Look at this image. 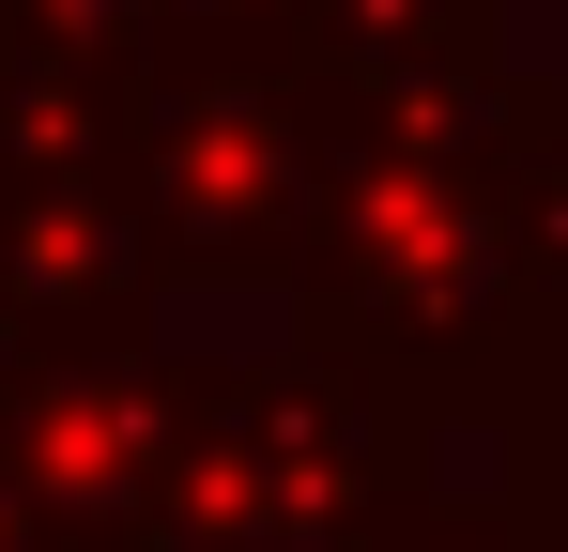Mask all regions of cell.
Here are the masks:
<instances>
[{"label": "cell", "instance_id": "obj_11", "mask_svg": "<svg viewBox=\"0 0 568 552\" xmlns=\"http://www.w3.org/2000/svg\"><path fill=\"white\" fill-rule=\"evenodd\" d=\"M123 552H170V538H123Z\"/></svg>", "mask_w": 568, "mask_h": 552}, {"label": "cell", "instance_id": "obj_5", "mask_svg": "<svg viewBox=\"0 0 568 552\" xmlns=\"http://www.w3.org/2000/svg\"><path fill=\"white\" fill-rule=\"evenodd\" d=\"M154 323V262L123 231V184L93 170H0V338Z\"/></svg>", "mask_w": 568, "mask_h": 552}, {"label": "cell", "instance_id": "obj_8", "mask_svg": "<svg viewBox=\"0 0 568 552\" xmlns=\"http://www.w3.org/2000/svg\"><path fill=\"white\" fill-rule=\"evenodd\" d=\"M338 552H568V538H538V522H523L491 476H476V491L415 476V491H384V507H369V522H354Z\"/></svg>", "mask_w": 568, "mask_h": 552}, {"label": "cell", "instance_id": "obj_7", "mask_svg": "<svg viewBox=\"0 0 568 552\" xmlns=\"http://www.w3.org/2000/svg\"><path fill=\"white\" fill-rule=\"evenodd\" d=\"M507 0H292V62L323 92H462L491 78Z\"/></svg>", "mask_w": 568, "mask_h": 552}, {"label": "cell", "instance_id": "obj_10", "mask_svg": "<svg viewBox=\"0 0 568 552\" xmlns=\"http://www.w3.org/2000/svg\"><path fill=\"white\" fill-rule=\"evenodd\" d=\"M0 552H78V538H62V522H47V507H31V491L0 476Z\"/></svg>", "mask_w": 568, "mask_h": 552}, {"label": "cell", "instance_id": "obj_2", "mask_svg": "<svg viewBox=\"0 0 568 552\" xmlns=\"http://www.w3.org/2000/svg\"><path fill=\"white\" fill-rule=\"evenodd\" d=\"M415 476H430V415L292 338V354H246V368H185L154 538L170 552H338Z\"/></svg>", "mask_w": 568, "mask_h": 552}, {"label": "cell", "instance_id": "obj_1", "mask_svg": "<svg viewBox=\"0 0 568 552\" xmlns=\"http://www.w3.org/2000/svg\"><path fill=\"white\" fill-rule=\"evenodd\" d=\"M277 292L307 354L369 368L430 430H476L568 323V78L491 62L462 92H338Z\"/></svg>", "mask_w": 568, "mask_h": 552}, {"label": "cell", "instance_id": "obj_3", "mask_svg": "<svg viewBox=\"0 0 568 552\" xmlns=\"http://www.w3.org/2000/svg\"><path fill=\"white\" fill-rule=\"evenodd\" d=\"M338 139V92L307 62H170L139 47V123H123V231L154 292H262L307 231V184Z\"/></svg>", "mask_w": 568, "mask_h": 552}, {"label": "cell", "instance_id": "obj_6", "mask_svg": "<svg viewBox=\"0 0 568 552\" xmlns=\"http://www.w3.org/2000/svg\"><path fill=\"white\" fill-rule=\"evenodd\" d=\"M123 123H139V47H62V31H16L0 16V170H123Z\"/></svg>", "mask_w": 568, "mask_h": 552}, {"label": "cell", "instance_id": "obj_9", "mask_svg": "<svg viewBox=\"0 0 568 552\" xmlns=\"http://www.w3.org/2000/svg\"><path fill=\"white\" fill-rule=\"evenodd\" d=\"M16 31H62V47H154L170 0H0Z\"/></svg>", "mask_w": 568, "mask_h": 552}, {"label": "cell", "instance_id": "obj_4", "mask_svg": "<svg viewBox=\"0 0 568 552\" xmlns=\"http://www.w3.org/2000/svg\"><path fill=\"white\" fill-rule=\"evenodd\" d=\"M185 368L154 323H78V338H0V476L62 522L78 552L154 538V476H170V415Z\"/></svg>", "mask_w": 568, "mask_h": 552}]
</instances>
